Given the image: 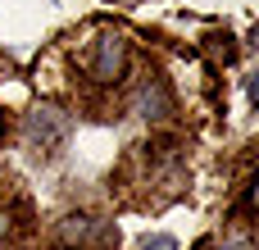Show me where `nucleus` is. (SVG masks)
<instances>
[{"mask_svg":"<svg viewBox=\"0 0 259 250\" xmlns=\"http://www.w3.org/2000/svg\"><path fill=\"white\" fill-rule=\"evenodd\" d=\"M68 137H73V118L59 114V109H50V105L32 109L27 123H23V141H27V150L41 155V159H55V155L68 146Z\"/></svg>","mask_w":259,"mask_h":250,"instance_id":"obj_1","label":"nucleus"},{"mask_svg":"<svg viewBox=\"0 0 259 250\" xmlns=\"http://www.w3.org/2000/svg\"><path fill=\"white\" fill-rule=\"evenodd\" d=\"M123 73H127V41H123L118 32H105V36L91 46V77L105 82V87H114Z\"/></svg>","mask_w":259,"mask_h":250,"instance_id":"obj_2","label":"nucleus"},{"mask_svg":"<svg viewBox=\"0 0 259 250\" xmlns=\"http://www.w3.org/2000/svg\"><path fill=\"white\" fill-rule=\"evenodd\" d=\"M137 114H141L146 123H159V118L173 114V91H168L164 77H146V82H141V91H137Z\"/></svg>","mask_w":259,"mask_h":250,"instance_id":"obj_3","label":"nucleus"},{"mask_svg":"<svg viewBox=\"0 0 259 250\" xmlns=\"http://www.w3.org/2000/svg\"><path fill=\"white\" fill-rule=\"evenodd\" d=\"M59 232H64V241H91L96 237V219L91 214H68L59 223Z\"/></svg>","mask_w":259,"mask_h":250,"instance_id":"obj_4","label":"nucleus"},{"mask_svg":"<svg viewBox=\"0 0 259 250\" xmlns=\"http://www.w3.org/2000/svg\"><path fill=\"white\" fill-rule=\"evenodd\" d=\"M141 250H178V241L159 232V237H141Z\"/></svg>","mask_w":259,"mask_h":250,"instance_id":"obj_5","label":"nucleus"},{"mask_svg":"<svg viewBox=\"0 0 259 250\" xmlns=\"http://www.w3.org/2000/svg\"><path fill=\"white\" fill-rule=\"evenodd\" d=\"M5 232H9V214L0 210V241H5Z\"/></svg>","mask_w":259,"mask_h":250,"instance_id":"obj_6","label":"nucleus"}]
</instances>
